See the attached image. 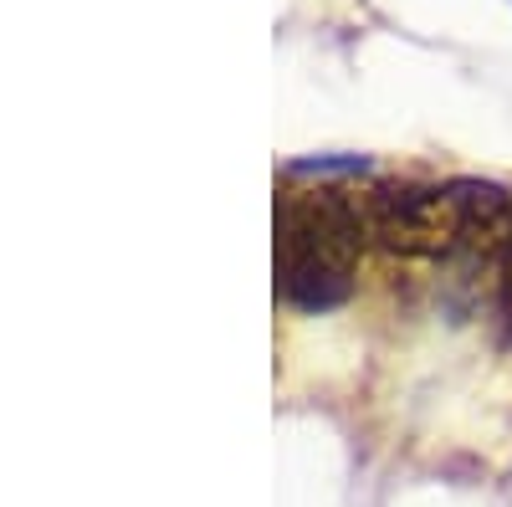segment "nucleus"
I'll return each instance as SVG.
<instances>
[{
	"mask_svg": "<svg viewBox=\"0 0 512 507\" xmlns=\"http://www.w3.org/2000/svg\"><path fill=\"white\" fill-rule=\"evenodd\" d=\"M364 200L344 185H282L277 195V298L292 308H338L354 292L364 251Z\"/></svg>",
	"mask_w": 512,
	"mask_h": 507,
	"instance_id": "nucleus-1",
	"label": "nucleus"
},
{
	"mask_svg": "<svg viewBox=\"0 0 512 507\" xmlns=\"http://www.w3.org/2000/svg\"><path fill=\"white\" fill-rule=\"evenodd\" d=\"M502 277H497V298H502V318L512 323V241H507V251H502Z\"/></svg>",
	"mask_w": 512,
	"mask_h": 507,
	"instance_id": "nucleus-4",
	"label": "nucleus"
},
{
	"mask_svg": "<svg viewBox=\"0 0 512 507\" xmlns=\"http://www.w3.org/2000/svg\"><path fill=\"white\" fill-rule=\"evenodd\" d=\"M364 236L390 257H451L456 246V195L451 185L379 180L364 195Z\"/></svg>",
	"mask_w": 512,
	"mask_h": 507,
	"instance_id": "nucleus-2",
	"label": "nucleus"
},
{
	"mask_svg": "<svg viewBox=\"0 0 512 507\" xmlns=\"http://www.w3.org/2000/svg\"><path fill=\"white\" fill-rule=\"evenodd\" d=\"M456 195V246L466 262H502L512 241V190L492 180H451Z\"/></svg>",
	"mask_w": 512,
	"mask_h": 507,
	"instance_id": "nucleus-3",
	"label": "nucleus"
}]
</instances>
